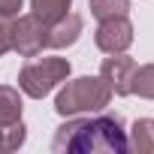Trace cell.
<instances>
[{
  "label": "cell",
  "instance_id": "cell-1",
  "mask_svg": "<svg viewBox=\"0 0 154 154\" xmlns=\"http://www.w3.org/2000/svg\"><path fill=\"white\" fill-rule=\"evenodd\" d=\"M127 133L118 115H97V118H82V121H69L57 130L51 151H75V154H94V151H106V154H121L127 151Z\"/></svg>",
  "mask_w": 154,
  "mask_h": 154
},
{
  "label": "cell",
  "instance_id": "cell-2",
  "mask_svg": "<svg viewBox=\"0 0 154 154\" xmlns=\"http://www.w3.org/2000/svg\"><path fill=\"white\" fill-rule=\"evenodd\" d=\"M33 6L42 18H57L66 6H69V0H33Z\"/></svg>",
  "mask_w": 154,
  "mask_h": 154
}]
</instances>
